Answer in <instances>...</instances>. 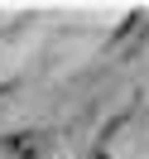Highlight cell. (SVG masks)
Wrapping results in <instances>:
<instances>
[{"instance_id":"1","label":"cell","mask_w":149,"mask_h":159,"mask_svg":"<svg viewBox=\"0 0 149 159\" xmlns=\"http://www.w3.org/2000/svg\"><path fill=\"white\" fill-rule=\"evenodd\" d=\"M96 159H111V154H96Z\"/></svg>"}]
</instances>
